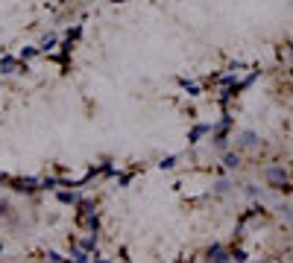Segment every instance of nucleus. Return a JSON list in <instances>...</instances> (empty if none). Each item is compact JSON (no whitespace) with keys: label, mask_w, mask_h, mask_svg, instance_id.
<instances>
[{"label":"nucleus","mask_w":293,"mask_h":263,"mask_svg":"<svg viewBox=\"0 0 293 263\" xmlns=\"http://www.w3.org/2000/svg\"><path fill=\"white\" fill-rule=\"evenodd\" d=\"M284 179H287V172H284V167H278V164L267 167V182H270L273 187H281V185H284Z\"/></svg>","instance_id":"f257e3e1"}]
</instances>
